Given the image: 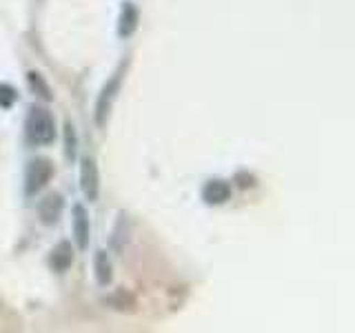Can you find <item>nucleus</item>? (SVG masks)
Here are the masks:
<instances>
[{
	"label": "nucleus",
	"instance_id": "1",
	"mask_svg": "<svg viewBox=\"0 0 355 333\" xmlns=\"http://www.w3.org/2000/svg\"><path fill=\"white\" fill-rule=\"evenodd\" d=\"M25 133L31 144H49L55 138V122L53 116L44 107H31L25 122Z\"/></svg>",
	"mask_w": 355,
	"mask_h": 333
},
{
	"label": "nucleus",
	"instance_id": "2",
	"mask_svg": "<svg viewBox=\"0 0 355 333\" xmlns=\"http://www.w3.org/2000/svg\"><path fill=\"white\" fill-rule=\"evenodd\" d=\"M51 173H53V166L49 160H44V158L31 160L27 166V173H25V194L27 196L38 194L40 189H44L47 182L51 180Z\"/></svg>",
	"mask_w": 355,
	"mask_h": 333
},
{
	"label": "nucleus",
	"instance_id": "3",
	"mask_svg": "<svg viewBox=\"0 0 355 333\" xmlns=\"http://www.w3.org/2000/svg\"><path fill=\"white\" fill-rule=\"evenodd\" d=\"M80 189L89 203H96L100 194V176L94 158H83L80 162Z\"/></svg>",
	"mask_w": 355,
	"mask_h": 333
},
{
	"label": "nucleus",
	"instance_id": "4",
	"mask_svg": "<svg viewBox=\"0 0 355 333\" xmlns=\"http://www.w3.org/2000/svg\"><path fill=\"white\" fill-rule=\"evenodd\" d=\"M118 89H120V74H114V78L103 87V92L98 96V103H96V122L98 127L105 125V120L109 116V109H111V103L116 100L118 96Z\"/></svg>",
	"mask_w": 355,
	"mask_h": 333
},
{
	"label": "nucleus",
	"instance_id": "5",
	"mask_svg": "<svg viewBox=\"0 0 355 333\" xmlns=\"http://www.w3.org/2000/svg\"><path fill=\"white\" fill-rule=\"evenodd\" d=\"M62 196L58 194H51L42 200V203L38 205V214H40V220H42V225H55V222L60 220L62 216Z\"/></svg>",
	"mask_w": 355,
	"mask_h": 333
},
{
	"label": "nucleus",
	"instance_id": "6",
	"mask_svg": "<svg viewBox=\"0 0 355 333\" xmlns=\"http://www.w3.org/2000/svg\"><path fill=\"white\" fill-rule=\"evenodd\" d=\"M231 198V185L227 180H209L202 187V200L207 205H225Z\"/></svg>",
	"mask_w": 355,
	"mask_h": 333
},
{
	"label": "nucleus",
	"instance_id": "7",
	"mask_svg": "<svg viewBox=\"0 0 355 333\" xmlns=\"http://www.w3.org/2000/svg\"><path fill=\"white\" fill-rule=\"evenodd\" d=\"M73 238H76L78 249L89 247V216L83 205L73 207Z\"/></svg>",
	"mask_w": 355,
	"mask_h": 333
},
{
	"label": "nucleus",
	"instance_id": "8",
	"mask_svg": "<svg viewBox=\"0 0 355 333\" xmlns=\"http://www.w3.org/2000/svg\"><path fill=\"white\" fill-rule=\"evenodd\" d=\"M51 266H53V271H58V273H64L69 266L73 264V249H71V242H58L53 247L51 251V258H49Z\"/></svg>",
	"mask_w": 355,
	"mask_h": 333
},
{
	"label": "nucleus",
	"instance_id": "9",
	"mask_svg": "<svg viewBox=\"0 0 355 333\" xmlns=\"http://www.w3.org/2000/svg\"><path fill=\"white\" fill-rule=\"evenodd\" d=\"M138 29V9L133 3H125L120 11V25H118V33L122 38L133 36V31Z\"/></svg>",
	"mask_w": 355,
	"mask_h": 333
},
{
	"label": "nucleus",
	"instance_id": "10",
	"mask_svg": "<svg viewBox=\"0 0 355 333\" xmlns=\"http://www.w3.org/2000/svg\"><path fill=\"white\" fill-rule=\"evenodd\" d=\"M94 273H96V280L100 287H107L114 278V269H111V260L105 251H98L96 258H94Z\"/></svg>",
	"mask_w": 355,
	"mask_h": 333
},
{
	"label": "nucleus",
	"instance_id": "11",
	"mask_svg": "<svg viewBox=\"0 0 355 333\" xmlns=\"http://www.w3.org/2000/svg\"><path fill=\"white\" fill-rule=\"evenodd\" d=\"M27 80H29V87L36 92L42 100H51V92H49V85L44 83V78L38 74V71H29L27 74Z\"/></svg>",
	"mask_w": 355,
	"mask_h": 333
},
{
	"label": "nucleus",
	"instance_id": "12",
	"mask_svg": "<svg viewBox=\"0 0 355 333\" xmlns=\"http://www.w3.org/2000/svg\"><path fill=\"white\" fill-rule=\"evenodd\" d=\"M76 151H78V138H76V129L71 122L64 125V155L67 160H73L76 158Z\"/></svg>",
	"mask_w": 355,
	"mask_h": 333
},
{
	"label": "nucleus",
	"instance_id": "13",
	"mask_svg": "<svg viewBox=\"0 0 355 333\" xmlns=\"http://www.w3.org/2000/svg\"><path fill=\"white\" fill-rule=\"evenodd\" d=\"M16 100V92L9 85H0V105L11 107V103Z\"/></svg>",
	"mask_w": 355,
	"mask_h": 333
}]
</instances>
